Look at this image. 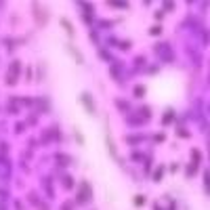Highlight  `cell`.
<instances>
[{
  "instance_id": "obj_1",
  "label": "cell",
  "mask_w": 210,
  "mask_h": 210,
  "mask_svg": "<svg viewBox=\"0 0 210 210\" xmlns=\"http://www.w3.org/2000/svg\"><path fill=\"white\" fill-rule=\"evenodd\" d=\"M32 13H34V17H36L38 25H46V21H48V11H46L42 4L34 2V4H32Z\"/></svg>"
},
{
  "instance_id": "obj_2",
  "label": "cell",
  "mask_w": 210,
  "mask_h": 210,
  "mask_svg": "<svg viewBox=\"0 0 210 210\" xmlns=\"http://www.w3.org/2000/svg\"><path fill=\"white\" fill-rule=\"evenodd\" d=\"M80 103L84 105V109H86V111H88L90 116H95V111H97V109H95V103H93V97H90L88 93H82V95H80Z\"/></svg>"
},
{
  "instance_id": "obj_3",
  "label": "cell",
  "mask_w": 210,
  "mask_h": 210,
  "mask_svg": "<svg viewBox=\"0 0 210 210\" xmlns=\"http://www.w3.org/2000/svg\"><path fill=\"white\" fill-rule=\"evenodd\" d=\"M21 63L19 61H13L11 63V70H9V78H6V84H15V74H19Z\"/></svg>"
},
{
  "instance_id": "obj_4",
  "label": "cell",
  "mask_w": 210,
  "mask_h": 210,
  "mask_svg": "<svg viewBox=\"0 0 210 210\" xmlns=\"http://www.w3.org/2000/svg\"><path fill=\"white\" fill-rule=\"evenodd\" d=\"M90 198V185L88 183H82L80 185V195H78V202H86Z\"/></svg>"
},
{
  "instance_id": "obj_5",
  "label": "cell",
  "mask_w": 210,
  "mask_h": 210,
  "mask_svg": "<svg viewBox=\"0 0 210 210\" xmlns=\"http://www.w3.org/2000/svg\"><path fill=\"white\" fill-rule=\"evenodd\" d=\"M105 143H107V149H109V153H111V158H114V160H116V162H122L120 158H118V149H116V143H114V139H111V137H107V139H105Z\"/></svg>"
},
{
  "instance_id": "obj_6",
  "label": "cell",
  "mask_w": 210,
  "mask_h": 210,
  "mask_svg": "<svg viewBox=\"0 0 210 210\" xmlns=\"http://www.w3.org/2000/svg\"><path fill=\"white\" fill-rule=\"evenodd\" d=\"M67 50L74 55V59H76V63H84V57H82V52L78 50L76 46H72V44H67Z\"/></svg>"
},
{
  "instance_id": "obj_7",
  "label": "cell",
  "mask_w": 210,
  "mask_h": 210,
  "mask_svg": "<svg viewBox=\"0 0 210 210\" xmlns=\"http://www.w3.org/2000/svg\"><path fill=\"white\" fill-rule=\"evenodd\" d=\"M61 25H63V30H65V32L70 34V38H74V34H76V32H74V28H72V23H70L67 19H65V17H61Z\"/></svg>"
},
{
  "instance_id": "obj_8",
  "label": "cell",
  "mask_w": 210,
  "mask_h": 210,
  "mask_svg": "<svg viewBox=\"0 0 210 210\" xmlns=\"http://www.w3.org/2000/svg\"><path fill=\"white\" fill-rule=\"evenodd\" d=\"M135 97H145V86H135Z\"/></svg>"
},
{
  "instance_id": "obj_9",
  "label": "cell",
  "mask_w": 210,
  "mask_h": 210,
  "mask_svg": "<svg viewBox=\"0 0 210 210\" xmlns=\"http://www.w3.org/2000/svg\"><path fill=\"white\" fill-rule=\"evenodd\" d=\"M172 116H175L172 111H166V114H164V118H162V122H164V124H168L170 120H172Z\"/></svg>"
},
{
  "instance_id": "obj_10",
  "label": "cell",
  "mask_w": 210,
  "mask_h": 210,
  "mask_svg": "<svg viewBox=\"0 0 210 210\" xmlns=\"http://www.w3.org/2000/svg\"><path fill=\"white\" fill-rule=\"evenodd\" d=\"M162 172H164V168H158L155 175H153V181H160V179H162Z\"/></svg>"
},
{
  "instance_id": "obj_11",
  "label": "cell",
  "mask_w": 210,
  "mask_h": 210,
  "mask_svg": "<svg viewBox=\"0 0 210 210\" xmlns=\"http://www.w3.org/2000/svg\"><path fill=\"white\" fill-rule=\"evenodd\" d=\"M160 32H162V28H160V25H155V28H149V34H153V36H158Z\"/></svg>"
},
{
  "instance_id": "obj_12",
  "label": "cell",
  "mask_w": 210,
  "mask_h": 210,
  "mask_svg": "<svg viewBox=\"0 0 210 210\" xmlns=\"http://www.w3.org/2000/svg\"><path fill=\"white\" fill-rule=\"evenodd\" d=\"M164 11H175V2H164Z\"/></svg>"
},
{
  "instance_id": "obj_13",
  "label": "cell",
  "mask_w": 210,
  "mask_h": 210,
  "mask_svg": "<svg viewBox=\"0 0 210 210\" xmlns=\"http://www.w3.org/2000/svg\"><path fill=\"white\" fill-rule=\"evenodd\" d=\"M141 114L145 116V118H149L151 116V111H149V107H141Z\"/></svg>"
},
{
  "instance_id": "obj_14",
  "label": "cell",
  "mask_w": 210,
  "mask_h": 210,
  "mask_svg": "<svg viewBox=\"0 0 210 210\" xmlns=\"http://www.w3.org/2000/svg\"><path fill=\"white\" fill-rule=\"evenodd\" d=\"M63 185H65V187H72V185H74V181L67 177V179H63Z\"/></svg>"
},
{
  "instance_id": "obj_15",
  "label": "cell",
  "mask_w": 210,
  "mask_h": 210,
  "mask_svg": "<svg viewBox=\"0 0 210 210\" xmlns=\"http://www.w3.org/2000/svg\"><path fill=\"white\" fill-rule=\"evenodd\" d=\"M177 135H179V137H189V133H187V130H183V128L177 130Z\"/></svg>"
},
{
  "instance_id": "obj_16",
  "label": "cell",
  "mask_w": 210,
  "mask_h": 210,
  "mask_svg": "<svg viewBox=\"0 0 210 210\" xmlns=\"http://www.w3.org/2000/svg\"><path fill=\"white\" fill-rule=\"evenodd\" d=\"M76 139H78V143H80V145H84V139H82V135L78 133V130H76Z\"/></svg>"
},
{
  "instance_id": "obj_17",
  "label": "cell",
  "mask_w": 210,
  "mask_h": 210,
  "mask_svg": "<svg viewBox=\"0 0 210 210\" xmlns=\"http://www.w3.org/2000/svg\"><path fill=\"white\" fill-rule=\"evenodd\" d=\"M143 202H145V200H143V198H141V195H139V198H135V204H137V206H141Z\"/></svg>"
}]
</instances>
